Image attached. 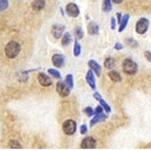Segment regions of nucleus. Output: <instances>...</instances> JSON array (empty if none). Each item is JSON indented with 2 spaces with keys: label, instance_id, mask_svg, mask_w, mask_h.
Instances as JSON below:
<instances>
[{
  "label": "nucleus",
  "instance_id": "10",
  "mask_svg": "<svg viewBox=\"0 0 151 151\" xmlns=\"http://www.w3.org/2000/svg\"><path fill=\"white\" fill-rule=\"evenodd\" d=\"M37 78H38L39 83L43 87H50V86H52V83H52V79H51L45 73H39Z\"/></svg>",
  "mask_w": 151,
  "mask_h": 151
},
{
  "label": "nucleus",
  "instance_id": "19",
  "mask_svg": "<svg viewBox=\"0 0 151 151\" xmlns=\"http://www.w3.org/2000/svg\"><path fill=\"white\" fill-rule=\"evenodd\" d=\"M104 65H105V68L106 69L112 70V69L115 67V59H114L113 57H107L106 59H105Z\"/></svg>",
  "mask_w": 151,
  "mask_h": 151
},
{
  "label": "nucleus",
  "instance_id": "18",
  "mask_svg": "<svg viewBox=\"0 0 151 151\" xmlns=\"http://www.w3.org/2000/svg\"><path fill=\"white\" fill-rule=\"evenodd\" d=\"M112 10V0H103L101 11L105 13H109Z\"/></svg>",
  "mask_w": 151,
  "mask_h": 151
},
{
  "label": "nucleus",
  "instance_id": "9",
  "mask_svg": "<svg viewBox=\"0 0 151 151\" xmlns=\"http://www.w3.org/2000/svg\"><path fill=\"white\" fill-rule=\"evenodd\" d=\"M52 63L55 68H63L65 65V56L61 54H54L52 56Z\"/></svg>",
  "mask_w": 151,
  "mask_h": 151
},
{
  "label": "nucleus",
  "instance_id": "2",
  "mask_svg": "<svg viewBox=\"0 0 151 151\" xmlns=\"http://www.w3.org/2000/svg\"><path fill=\"white\" fill-rule=\"evenodd\" d=\"M123 69L124 72L128 74V75H134V74L137 73L139 67H137V63L134 60H132L130 58H126L123 61Z\"/></svg>",
  "mask_w": 151,
  "mask_h": 151
},
{
  "label": "nucleus",
  "instance_id": "37",
  "mask_svg": "<svg viewBox=\"0 0 151 151\" xmlns=\"http://www.w3.org/2000/svg\"><path fill=\"white\" fill-rule=\"evenodd\" d=\"M93 96H94V98H95V99H97V101L99 99V98H101V95L99 93H98V92H95Z\"/></svg>",
  "mask_w": 151,
  "mask_h": 151
},
{
  "label": "nucleus",
  "instance_id": "15",
  "mask_svg": "<svg viewBox=\"0 0 151 151\" xmlns=\"http://www.w3.org/2000/svg\"><path fill=\"white\" fill-rule=\"evenodd\" d=\"M45 6V0H34L32 3L33 10L35 11H41L43 10Z\"/></svg>",
  "mask_w": 151,
  "mask_h": 151
},
{
  "label": "nucleus",
  "instance_id": "8",
  "mask_svg": "<svg viewBox=\"0 0 151 151\" xmlns=\"http://www.w3.org/2000/svg\"><path fill=\"white\" fill-rule=\"evenodd\" d=\"M81 146L83 149H94L96 147V141L92 136H88L83 139Z\"/></svg>",
  "mask_w": 151,
  "mask_h": 151
},
{
  "label": "nucleus",
  "instance_id": "4",
  "mask_svg": "<svg viewBox=\"0 0 151 151\" xmlns=\"http://www.w3.org/2000/svg\"><path fill=\"white\" fill-rule=\"evenodd\" d=\"M148 28H149V20L147 18H141L135 24V31L137 34H145V33L148 31Z\"/></svg>",
  "mask_w": 151,
  "mask_h": 151
},
{
  "label": "nucleus",
  "instance_id": "1",
  "mask_svg": "<svg viewBox=\"0 0 151 151\" xmlns=\"http://www.w3.org/2000/svg\"><path fill=\"white\" fill-rule=\"evenodd\" d=\"M20 50H21V47L20 45L17 42V41H14V40H11L6 43L4 48V53L5 56L10 59H14L18 56V54L20 53Z\"/></svg>",
  "mask_w": 151,
  "mask_h": 151
},
{
  "label": "nucleus",
  "instance_id": "20",
  "mask_svg": "<svg viewBox=\"0 0 151 151\" xmlns=\"http://www.w3.org/2000/svg\"><path fill=\"white\" fill-rule=\"evenodd\" d=\"M71 41H72L71 34L69 32H65V34L63 35V37H61V45H63V47H67V45H70Z\"/></svg>",
  "mask_w": 151,
  "mask_h": 151
},
{
  "label": "nucleus",
  "instance_id": "31",
  "mask_svg": "<svg viewBox=\"0 0 151 151\" xmlns=\"http://www.w3.org/2000/svg\"><path fill=\"white\" fill-rule=\"evenodd\" d=\"M104 110H105V109L103 108V106H101V105H99V106H97V107L95 108L94 112H95V114H99V113H103ZM95 114H94V115H95Z\"/></svg>",
  "mask_w": 151,
  "mask_h": 151
},
{
  "label": "nucleus",
  "instance_id": "29",
  "mask_svg": "<svg viewBox=\"0 0 151 151\" xmlns=\"http://www.w3.org/2000/svg\"><path fill=\"white\" fill-rule=\"evenodd\" d=\"M9 8V0H0V13Z\"/></svg>",
  "mask_w": 151,
  "mask_h": 151
},
{
  "label": "nucleus",
  "instance_id": "5",
  "mask_svg": "<svg viewBox=\"0 0 151 151\" xmlns=\"http://www.w3.org/2000/svg\"><path fill=\"white\" fill-rule=\"evenodd\" d=\"M56 91H57V93L59 94L60 96L63 97H67V96L70 95V88L69 86L65 83V81H59L57 83H56Z\"/></svg>",
  "mask_w": 151,
  "mask_h": 151
},
{
  "label": "nucleus",
  "instance_id": "30",
  "mask_svg": "<svg viewBox=\"0 0 151 151\" xmlns=\"http://www.w3.org/2000/svg\"><path fill=\"white\" fill-rule=\"evenodd\" d=\"M83 113H86L87 116H93L94 114H95V112H94L93 108H91V107H86V108L83 109Z\"/></svg>",
  "mask_w": 151,
  "mask_h": 151
},
{
  "label": "nucleus",
  "instance_id": "23",
  "mask_svg": "<svg viewBox=\"0 0 151 151\" xmlns=\"http://www.w3.org/2000/svg\"><path fill=\"white\" fill-rule=\"evenodd\" d=\"M125 42H126L127 45H129V47H131V48H137L139 47V42L135 40V39H133V38H126L125 39Z\"/></svg>",
  "mask_w": 151,
  "mask_h": 151
},
{
  "label": "nucleus",
  "instance_id": "27",
  "mask_svg": "<svg viewBox=\"0 0 151 151\" xmlns=\"http://www.w3.org/2000/svg\"><path fill=\"white\" fill-rule=\"evenodd\" d=\"M98 101H99V105H101V106H103V108L105 109V111H106L107 113H110L111 108H110V106H109L108 104H107V101H104L103 98H99V99H98Z\"/></svg>",
  "mask_w": 151,
  "mask_h": 151
},
{
  "label": "nucleus",
  "instance_id": "7",
  "mask_svg": "<svg viewBox=\"0 0 151 151\" xmlns=\"http://www.w3.org/2000/svg\"><path fill=\"white\" fill-rule=\"evenodd\" d=\"M63 31H65V27L61 24H58V23H56V24H53L52 25V35L54 36V38H56V39H59V38L63 37Z\"/></svg>",
  "mask_w": 151,
  "mask_h": 151
},
{
  "label": "nucleus",
  "instance_id": "11",
  "mask_svg": "<svg viewBox=\"0 0 151 151\" xmlns=\"http://www.w3.org/2000/svg\"><path fill=\"white\" fill-rule=\"evenodd\" d=\"M86 81H87V83L90 86V88L93 89V90H95L96 89L95 76H94V72L91 70V69L87 72V74H86Z\"/></svg>",
  "mask_w": 151,
  "mask_h": 151
},
{
  "label": "nucleus",
  "instance_id": "25",
  "mask_svg": "<svg viewBox=\"0 0 151 151\" xmlns=\"http://www.w3.org/2000/svg\"><path fill=\"white\" fill-rule=\"evenodd\" d=\"M74 34H75V37L77 38V39L83 38V31L81 27H76L75 30H74Z\"/></svg>",
  "mask_w": 151,
  "mask_h": 151
},
{
  "label": "nucleus",
  "instance_id": "21",
  "mask_svg": "<svg viewBox=\"0 0 151 151\" xmlns=\"http://www.w3.org/2000/svg\"><path fill=\"white\" fill-rule=\"evenodd\" d=\"M81 45H79V42H78L77 40L74 41V48H73V54L75 57H78V56L81 55Z\"/></svg>",
  "mask_w": 151,
  "mask_h": 151
},
{
  "label": "nucleus",
  "instance_id": "32",
  "mask_svg": "<svg viewBox=\"0 0 151 151\" xmlns=\"http://www.w3.org/2000/svg\"><path fill=\"white\" fill-rule=\"evenodd\" d=\"M87 132H88V126L83 124V125H81V134H86Z\"/></svg>",
  "mask_w": 151,
  "mask_h": 151
},
{
  "label": "nucleus",
  "instance_id": "3",
  "mask_svg": "<svg viewBox=\"0 0 151 151\" xmlns=\"http://www.w3.org/2000/svg\"><path fill=\"white\" fill-rule=\"evenodd\" d=\"M76 122L73 119H67L63 124V130L67 135H73L76 132Z\"/></svg>",
  "mask_w": 151,
  "mask_h": 151
},
{
  "label": "nucleus",
  "instance_id": "12",
  "mask_svg": "<svg viewBox=\"0 0 151 151\" xmlns=\"http://www.w3.org/2000/svg\"><path fill=\"white\" fill-rule=\"evenodd\" d=\"M88 65H89V68L93 71L94 73H95L97 76H101V65H98V63H96L94 59H90V60L88 61Z\"/></svg>",
  "mask_w": 151,
  "mask_h": 151
},
{
  "label": "nucleus",
  "instance_id": "28",
  "mask_svg": "<svg viewBox=\"0 0 151 151\" xmlns=\"http://www.w3.org/2000/svg\"><path fill=\"white\" fill-rule=\"evenodd\" d=\"M48 73L50 74V75H52L54 78H57V79H60L61 76H60V73L58 72L56 69H49L48 70Z\"/></svg>",
  "mask_w": 151,
  "mask_h": 151
},
{
  "label": "nucleus",
  "instance_id": "36",
  "mask_svg": "<svg viewBox=\"0 0 151 151\" xmlns=\"http://www.w3.org/2000/svg\"><path fill=\"white\" fill-rule=\"evenodd\" d=\"M116 18H117V22L121 23L122 19H123V15H122L121 13H117V14H116Z\"/></svg>",
  "mask_w": 151,
  "mask_h": 151
},
{
  "label": "nucleus",
  "instance_id": "24",
  "mask_svg": "<svg viewBox=\"0 0 151 151\" xmlns=\"http://www.w3.org/2000/svg\"><path fill=\"white\" fill-rule=\"evenodd\" d=\"M65 83L69 86L70 89H73L74 88V81H73V75L72 74H68V75L65 76Z\"/></svg>",
  "mask_w": 151,
  "mask_h": 151
},
{
  "label": "nucleus",
  "instance_id": "14",
  "mask_svg": "<svg viewBox=\"0 0 151 151\" xmlns=\"http://www.w3.org/2000/svg\"><path fill=\"white\" fill-rule=\"evenodd\" d=\"M99 32V28L95 22H90L88 24V34L89 35H97Z\"/></svg>",
  "mask_w": 151,
  "mask_h": 151
},
{
  "label": "nucleus",
  "instance_id": "33",
  "mask_svg": "<svg viewBox=\"0 0 151 151\" xmlns=\"http://www.w3.org/2000/svg\"><path fill=\"white\" fill-rule=\"evenodd\" d=\"M144 55H145L147 60H148L149 63H151V52L150 51H145V52H144Z\"/></svg>",
  "mask_w": 151,
  "mask_h": 151
},
{
  "label": "nucleus",
  "instance_id": "22",
  "mask_svg": "<svg viewBox=\"0 0 151 151\" xmlns=\"http://www.w3.org/2000/svg\"><path fill=\"white\" fill-rule=\"evenodd\" d=\"M18 79L22 83H27L29 79V71H22L18 74Z\"/></svg>",
  "mask_w": 151,
  "mask_h": 151
},
{
  "label": "nucleus",
  "instance_id": "35",
  "mask_svg": "<svg viewBox=\"0 0 151 151\" xmlns=\"http://www.w3.org/2000/svg\"><path fill=\"white\" fill-rule=\"evenodd\" d=\"M114 49H115V50H123V49H124V45H122L121 42H116L115 45H114Z\"/></svg>",
  "mask_w": 151,
  "mask_h": 151
},
{
  "label": "nucleus",
  "instance_id": "13",
  "mask_svg": "<svg viewBox=\"0 0 151 151\" xmlns=\"http://www.w3.org/2000/svg\"><path fill=\"white\" fill-rule=\"evenodd\" d=\"M107 119V114L106 113H99V114H95V116H94L93 119H92V121H91L90 123V126L93 127L94 125H96L97 123H99V122H104Z\"/></svg>",
  "mask_w": 151,
  "mask_h": 151
},
{
  "label": "nucleus",
  "instance_id": "16",
  "mask_svg": "<svg viewBox=\"0 0 151 151\" xmlns=\"http://www.w3.org/2000/svg\"><path fill=\"white\" fill-rule=\"evenodd\" d=\"M108 75H109V78H110L112 81H114V83H119V81H122V76L117 71L111 70Z\"/></svg>",
  "mask_w": 151,
  "mask_h": 151
},
{
  "label": "nucleus",
  "instance_id": "17",
  "mask_svg": "<svg viewBox=\"0 0 151 151\" xmlns=\"http://www.w3.org/2000/svg\"><path fill=\"white\" fill-rule=\"evenodd\" d=\"M129 19H130V15L129 14H125V15L123 16V19H122L121 23H119V32H123L125 29H126L127 24H128V21Z\"/></svg>",
  "mask_w": 151,
  "mask_h": 151
},
{
  "label": "nucleus",
  "instance_id": "34",
  "mask_svg": "<svg viewBox=\"0 0 151 151\" xmlns=\"http://www.w3.org/2000/svg\"><path fill=\"white\" fill-rule=\"evenodd\" d=\"M115 27H116V19L115 17H112L111 18V29L115 30Z\"/></svg>",
  "mask_w": 151,
  "mask_h": 151
},
{
  "label": "nucleus",
  "instance_id": "26",
  "mask_svg": "<svg viewBox=\"0 0 151 151\" xmlns=\"http://www.w3.org/2000/svg\"><path fill=\"white\" fill-rule=\"evenodd\" d=\"M8 146H9V148H11V149H21L22 148V146H21L17 141H10L9 142Z\"/></svg>",
  "mask_w": 151,
  "mask_h": 151
},
{
  "label": "nucleus",
  "instance_id": "38",
  "mask_svg": "<svg viewBox=\"0 0 151 151\" xmlns=\"http://www.w3.org/2000/svg\"><path fill=\"white\" fill-rule=\"evenodd\" d=\"M112 2L115 3V4H119V3L123 2V0H112Z\"/></svg>",
  "mask_w": 151,
  "mask_h": 151
},
{
  "label": "nucleus",
  "instance_id": "6",
  "mask_svg": "<svg viewBox=\"0 0 151 151\" xmlns=\"http://www.w3.org/2000/svg\"><path fill=\"white\" fill-rule=\"evenodd\" d=\"M65 12L72 18H75L79 15V9L75 3H68L65 6Z\"/></svg>",
  "mask_w": 151,
  "mask_h": 151
}]
</instances>
